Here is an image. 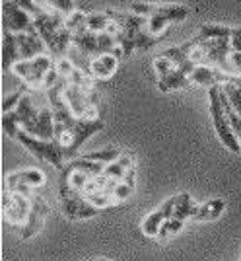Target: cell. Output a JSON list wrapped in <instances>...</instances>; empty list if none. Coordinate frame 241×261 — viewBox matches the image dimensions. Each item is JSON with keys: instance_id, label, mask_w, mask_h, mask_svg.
Wrapping results in <instances>:
<instances>
[{"instance_id": "obj_1", "label": "cell", "mask_w": 241, "mask_h": 261, "mask_svg": "<svg viewBox=\"0 0 241 261\" xmlns=\"http://www.w3.org/2000/svg\"><path fill=\"white\" fill-rule=\"evenodd\" d=\"M220 86H212L208 88V101H210V117H212V125H214V130L218 135V139L222 141V144L231 150V152L239 154L241 152V142L239 139L233 135V130L230 127V121L224 113V108H222V101H220Z\"/></svg>"}, {"instance_id": "obj_2", "label": "cell", "mask_w": 241, "mask_h": 261, "mask_svg": "<svg viewBox=\"0 0 241 261\" xmlns=\"http://www.w3.org/2000/svg\"><path fill=\"white\" fill-rule=\"evenodd\" d=\"M16 139L22 142L23 148H27L35 158L49 162L53 168H56L58 172L65 170V166H66L65 150H63V146H61L56 141H41V139H35V137H32V135L23 133V130L18 133Z\"/></svg>"}, {"instance_id": "obj_3", "label": "cell", "mask_w": 241, "mask_h": 261, "mask_svg": "<svg viewBox=\"0 0 241 261\" xmlns=\"http://www.w3.org/2000/svg\"><path fill=\"white\" fill-rule=\"evenodd\" d=\"M2 213L4 218L10 222L14 228L22 230L32 213V199L20 193H10L4 189L2 193Z\"/></svg>"}, {"instance_id": "obj_4", "label": "cell", "mask_w": 241, "mask_h": 261, "mask_svg": "<svg viewBox=\"0 0 241 261\" xmlns=\"http://www.w3.org/2000/svg\"><path fill=\"white\" fill-rule=\"evenodd\" d=\"M2 16H4V32L8 33H37L35 22L27 12L20 8L18 2H4L2 4Z\"/></svg>"}, {"instance_id": "obj_5", "label": "cell", "mask_w": 241, "mask_h": 261, "mask_svg": "<svg viewBox=\"0 0 241 261\" xmlns=\"http://www.w3.org/2000/svg\"><path fill=\"white\" fill-rule=\"evenodd\" d=\"M63 96H65L70 111L74 113V117H78V119H82L92 106H99V94L96 90L94 92H86L82 88L68 84L66 80L65 84H63Z\"/></svg>"}, {"instance_id": "obj_6", "label": "cell", "mask_w": 241, "mask_h": 261, "mask_svg": "<svg viewBox=\"0 0 241 261\" xmlns=\"http://www.w3.org/2000/svg\"><path fill=\"white\" fill-rule=\"evenodd\" d=\"M49 213H51V207H49L47 199H45V197L39 193V189H37L32 197V213H29V218H27L25 226L20 230L22 240L33 238L39 230L43 228V222H45V218H47Z\"/></svg>"}, {"instance_id": "obj_7", "label": "cell", "mask_w": 241, "mask_h": 261, "mask_svg": "<svg viewBox=\"0 0 241 261\" xmlns=\"http://www.w3.org/2000/svg\"><path fill=\"white\" fill-rule=\"evenodd\" d=\"M20 185L39 189L45 185V174L37 168H29V170H20L6 175V191H16Z\"/></svg>"}, {"instance_id": "obj_8", "label": "cell", "mask_w": 241, "mask_h": 261, "mask_svg": "<svg viewBox=\"0 0 241 261\" xmlns=\"http://www.w3.org/2000/svg\"><path fill=\"white\" fill-rule=\"evenodd\" d=\"M191 84H197V86H224V84H230L231 76L222 72L220 68L214 66H197L191 74Z\"/></svg>"}, {"instance_id": "obj_9", "label": "cell", "mask_w": 241, "mask_h": 261, "mask_svg": "<svg viewBox=\"0 0 241 261\" xmlns=\"http://www.w3.org/2000/svg\"><path fill=\"white\" fill-rule=\"evenodd\" d=\"M39 111H41V109H37L35 106H33L32 96H29V94H23L20 106H18V109L14 111L23 133H27V135H33V133H35L37 121H39Z\"/></svg>"}, {"instance_id": "obj_10", "label": "cell", "mask_w": 241, "mask_h": 261, "mask_svg": "<svg viewBox=\"0 0 241 261\" xmlns=\"http://www.w3.org/2000/svg\"><path fill=\"white\" fill-rule=\"evenodd\" d=\"M18 47H20V61H33L45 55V41L39 33H20L18 35Z\"/></svg>"}, {"instance_id": "obj_11", "label": "cell", "mask_w": 241, "mask_h": 261, "mask_svg": "<svg viewBox=\"0 0 241 261\" xmlns=\"http://www.w3.org/2000/svg\"><path fill=\"white\" fill-rule=\"evenodd\" d=\"M119 61L115 55H99L96 59H92L89 65V76L94 80H109L119 68Z\"/></svg>"}, {"instance_id": "obj_12", "label": "cell", "mask_w": 241, "mask_h": 261, "mask_svg": "<svg viewBox=\"0 0 241 261\" xmlns=\"http://www.w3.org/2000/svg\"><path fill=\"white\" fill-rule=\"evenodd\" d=\"M20 63V47H18V35L16 33H2V70L8 72L12 66Z\"/></svg>"}, {"instance_id": "obj_13", "label": "cell", "mask_w": 241, "mask_h": 261, "mask_svg": "<svg viewBox=\"0 0 241 261\" xmlns=\"http://www.w3.org/2000/svg\"><path fill=\"white\" fill-rule=\"evenodd\" d=\"M72 45H74V49H78L80 53L84 55V57H88V59H96L98 57V33L86 32L78 33L72 37Z\"/></svg>"}, {"instance_id": "obj_14", "label": "cell", "mask_w": 241, "mask_h": 261, "mask_svg": "<svg viewBox=\"0 0 241 261\" xmlns=\"http://www.w3.org/2000/svg\"><path fill=\"white\" fill-rule=\"evenodd\" d=\"M198 208H200V205L189 193H179L177 195V205H175V215H173V218L183 220V222L189 220V218L193 220L195 215L198 213Z\"/></svg>"}, {"instance_id": "obj_15", "label": "cell", "mask_w": 241, "mask_h": 261, "mask_svg": "<svg viewBox=\"0 0 241 261\" xmlns=\"http://www.w3.org/2000/svg\"><path fill=\"white\" fill-rule=\"evenodd\" d=\"M195 47H197V39L193 37L191 41H187V43H183V45H175V47H169V49L162 51L160 55L165 57V59H169V61H173L177 66H181L183 63L189 61V57H191Z\"/></svg>"}, {"instance_id": "obj_16", "label": "cell", "mask_w": 241, "mask_h": 261, "mask_svg": "<svg viewBox=\"0 0 241 261\" xmlns=\"http://www.w3.org/2000/svg\"><path fill=\"white\" fill-rule=\"evenodd\" d=\"M233 28H226V25H218V23H204L200 25L197 33L198 41H210V39H231Z\"/></svg>"}, {"instance_id": "obj_17", "label": "cell", "mask_w": 241, "mask_h": 261, "mask_svg": "<svg viewBox=\"0 0 241 261\" xmlns=\"http://www.w3.org/2000/svg\"><path fill=\"white\" fill-rule=\"evenodd\" d=\"M224 208H226V203H224L222 199H212V201H208V203L200 205V208H198V213L195 215V218H193V220H198V222L216 220L218 217H222Z\"/></svg>"}, {"instance_id": "obj_18", "label": "cell", "mask_w": 241, "mask_h": 261, "mask_svg": "<svg viewBox=\"0 0 241 261\" xmlns=\"http://www.w3.org/2000/svg\"><path fill=\"white\" fill-rule=\"evenodd\" d=\"M164 222H165L164 215H162L160 208H158V211H154V213L144 217L142 224H140V230H142V234L146 238H158Z\"/></svg>"}, {"instance_id": "obj_19", "label": "cell", "mask_w": 241, "mask_h": 261, "mask_svg": "<svg viewBox=\"0 0 241 261\" xmlns=\"http://www.w3.org/2000/svg\"><path fill=\"white\" fill-rule=\"evenodd\" d=\"M189 86H193L191 84V78L187 76V74H183L179 68H177L171 76H167L165 80L158 82V90L164 92V94L165 92H173V90H183V88H189Z\"/></svg>"}, {"instance_id": "obj_20", "label": "cell", "mask_w": 241, "mask_h": 261, "mask_svg": "<svg viewBox=\"0 0 241 261\" xmlns=\"http://www.w3.org/2000/svg\"><path fill=\"white\" fill-rule=\"evenodd\" d=\"M12 74L18 78V80H22L29 90H39L37 82H35V74H33L32 61H20V63H16V65L12 66Z\"/></svg>"}, {"instance_id": "obj_21", "label": "cell", "mask_w": 241, "mask_h": 261, "mask_svg": "<svg viewBox=\"0 0 241 261\" xmlns=\"http://www.w3.org/2000/svg\"><path fill=\"white\" fill-rule=\"evenodd\" d=\"M65 28L72 33V35H78V33L86 32V30H88V14L84 10H80V8H76L72 14L65 16Z\"/></svg>"}, {"instance_id": "obj_22", "label": "cell", "mask_w": 241, "mask_h": 261, "mask_svg": "<svg viewBox=\"0 0 241 261\" xmlns=\"http://www.w3.org/2000/svg\"><path fill=\"white\" fill-rule=\"evenodd\" d=\"M125 152H120L119 148H109V150H98V152H88L84 154V158L89 162L101 164V166H109V164L117 162Z\"/></svg>"}, {"instance_id": "obj_23", "label": "cell", "mask_w": 241, "mask_h": 261, "mask_svg": "<svg viewBox=\"0 0 241 261\" xmlns=\"http://www.w3.org/2000/svg\"><path fill=\"white\" fill-rule=\"evenodd\" d=\"M158 12H162L169 23L173 22H185L189 16V8L181 6V4H158Z\"/></svg>"}, {"instance_id": "obj_24", "label": "cell", "mask_w": 241, "mask_h": 261, "mask_svg": "<svg viewBox=\"0 0 241 261\" xmlns=\"http://www.w3.org/2000/svg\"><path fill=\"white\" fill-rule=\"evenodd\" d=\"M154 72H156V78H158V82L160 80H165L167 76H171L173 72H175L179 66L173 63V61H169V59H165V57H162V55H158L156 59H154Z\"/></svg>"}, {"instance_id": "obj_25", "label": "cell", "mask_w": 241, "mask_h": 261, "mask_svg": "<svg viewBox=\"0 0 241 261\" xmlns=\"http://www.w3.org/2000/svg\"><path fill=\"white\" fill-rule=\"evenodd\" d=\"M86 197V201H88L92 207L99 208V211H105V208L109 207H115L117 205V201H115V197L113 193L109 191H99V193H89V195H84Z\"/></svg>"}, {"instance_id": "obj_26", "label": "cell", "mask_w": 241, "mask_h": 261, "mask_svg": "<svg viewBox=\"0 0 241 261\" xmlns=\"http://www.w3.org/2000/svg\"><path fill=\"white\" fill-rule=\"evenodd\" d=\"M111 18L107 12H89L88 14V30L94 33H103L105 28L109 25Z\"/></svg>"}, {"instance_id": "obj_27", "label": "cell", "mask_w": 241, "mask_h": 261, "mask_svg": "<svg viewBox=\"0 0 241 261\" xmlns=\"http://www.w3.org/2000/svg\"><path fill=\"white\" fill-rule=\"evenodd\" d=\"M167 25H169V20L165 18L162 12H156L152 18H148L146 30H148V33H152L154 37H162L164 32L167 30Z\"/></svg>"}, {"instance_id": "obj_28", "label": "cell", "mask_w": 241, "mask_h": 261, "mask_svg": "<svg viewBox=\"0 0 241 261\" xmlns=\"http://www.w3.org/2000/svg\"><path fill=\"white\" fill-rule=\"evenodd\" d=\"M162 37H154L152 33H148V30L144 28V30H140V32L136 33V43H134V47H136V51H148V49H152V47H156V45L160 43Z\"/></svg>"}, {"instance_id": "obj_29", "label": "cell", "mask_w": 241, "mask_h": 261, "mask_svg": "<svg viewBox=\"0 0 241 261\" xmlns=\"http://www.w3.org/2000/svg\"><path fill=\"white\" fill-rule=\"evenodd\" d=\"M185 226V222L183 220H177V218H169V220H165L164 224H162V230H160V240H167L171 238V236H175L179 234L181 230Z\"/></svg>"}, {"instance_id": "obj_30", "label": "cell", "mask_w": 241, "mask_h": 261, "mask_svg": "<svg viewBox=\"0 0 241 261\" xmlns=\"http://www.w3.org/2000/svg\"><path fill=\"white\" fill-rule=\"evenodd\" d=\"M131 14L134 16H140V18H152L154 14L158 12V4H152V2H132L129 6Z\"/></svg>"}, {"instance_id": "obj_31", "label": "cell", "mask_w": 241, "mask_h": 261, "mask_svg": "<svg viewBox=\"0 0 241 261\" xmlns=\"http://www.w3.org/2000/svg\"><path fill=\"white\" fill-rule=\"evenodd\" d=\"M2 129H4V133H6L8 137H12V139H16V137H18V133L22 130V127H20L18 117H16V113H14V111L2 115Z\"/></svg>"}, {"instance_id": "obj_32", "label": "cell", "mask_w": 241, "mask_h": 261, "mask_svg": "<svg viewBox=\"0 0 241 261\" xmlns=\"http://www.w3.org/2000/svg\"><path fill=\"white\" fill-rule=\"evenodd\" d=\"M222 92L228 96L231 108L235 109L241 117V88H237L235 84H224V86H222Z\"/></svg>"}, {"instance_id": "obj_33", "label": "cell", "mask_w": 241, "mask_h": 261, "mask_svg": "<svg viewBox=\"0 0 241 261\" xmlns=\"http://www.w3.org/2000/svg\"><path fill=\"white\" fill-rule=\"evenodd\" d=\"M55 68L56 72L61 74L63 80H68V78L74 74V70H76V65L68 59V57H63V59H56L55 61Z\"/></svg>"}, {"instance_id": "obj_34", "label": "cell", "mask_w": 241, "mask_h": 261, "mask_svg": "<svg viewBox=\"0 0 241 261\" xmlns=\"http://www.w3.org/2000/svg\"><path fill=\"white\" fill-rule=\"evenodd\" d=\"M22 98H23L22 90H20V92H14V94H10V96H6L4 101H2V115H4V113L16 111L18 106H20V101H22Z\"/></svg>"}, {"instance_id": "obj_35", "label": "cell", "mask_w": 241, "mask_h": 261, "mask_svg": "<svg viewBox=\"0 0 241 261\" xmlns=\"http://www.w3.org/2000/svg\"><path fill=\"white\" fill-rule=\"evenodd\" d=\"M132 191H134V187H132V185H129L127 181H120V184L113 189V197H115L117 205H119V203H125V201L132 195Z\"/></svg>"}, {"instance_id": "obj_36", "label": "cell", "mask_w": 241, "mask_h": 261, "mask_svg": "<svg viewBox=\"0 0 241 261\" xmlns=\"http://www.w3.org/2000/svg\"><path fill=\"white\" fill-rule=\"evenodd\" d=\"M175 205H177V195L169 197V199H165L164 203L160 205V213L164 215L165 220L173 218V215H175Z\"/></svg>"}, {"instance_id": "obj_37", "label": "cell", "mask_w": 241, "mask_h": 261, "mask_svg": "<svg viewBox=\"0 0 241 261\" xmlns=\"http://www.w3.org/2000/svg\"><path fill=\"white\" fill-rule=\"evenodd\" d=\"M230 45H231V51H235V53H241V28H233Z\"/></svg>"}, {"instance_id": "obj_38", "label": "cell", "mask_w": 241, "mask_h": 261, "mask_svg": "<svg viewBox=\"0 0 241 261\" xmlns=\"http://www.w3.org/2000/svg\"><path fill=\"white\" fill-rule=\"evenodd\" d=\"M96 261H105V259H96Z\"/></svg>"}]
</instances>
